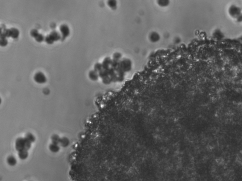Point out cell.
I'll return each mask as SVG.
<instances>
[{"label": "cell", "instance_id": "obj_1", "mask_svg": "<svg viewBox=\"0 0 242 181\" xmlns=\"http://www.w3.org/2000/svg\"><path fill=\"white\" fill-rule=\"evenodd\" d=\"M31 147V143L25 138L19 137L16 140L15 147L18 152L23 150H28Z\"/></svg>", "mask_w": 242, "mask_h": 181}, {"label": "cell", "instance_id": "obj_2", "mask_svg": "<svg viewBox=\"0 0 242 181\" xmlns=\"http://www.w3.org/2000/svg\"><path fill=\"white\" fill-rule=\"evenodd\" d=\"M60 31L62 35V40L63 41L68 37L70 34L69 27L66 24H62L60 26Z\"/></svg>", "mask_w": 242, "mask_h": 181}, {"label": "cell", "instance_id": "obj_3", "mask_svg": "<svg viewBox=\"0 0 242 181\" xmlns=\"http://www.w3.org/2000/svg\"><path fill=\"white\" fill-rule=\"evenodd\" d=\"M34 79L36 83L39 84H43L46 83L47 79L44 73L41 72H38L35 73L34 76Z\"/></svg>", "mask_w": 242, "mask_h": 181}, {"label": "cell", "instance_id": "obj_4", "mask_svg": "<svg viewBox=\"0 0 242 181\" xmlns=\"http://www.w3.org/2000/svg\"><path fill=\"white\" fill-rule=\"evenodd\" d=\"M9 37H11L13 39L18 38L19 35V31L18 29L15 28H12L9 29Z\"/></svg>", "mask_w": 242, "mask_h": 181}, {"label": "cell", "instance_id": "obj_5", "mask_svg": "<svg viewBox=\"0 0 242 181\" xmlns=\"http://www.w3.org/2000/svg\"><path fill=\"white\" fill-rule=\"evenodd\" d=\"M51 38L54 40V42L58 41L62 39V36L59 32L56 30H54L51 32L49 34Z\"/></svg>", "mask_w": 242, "mask_h": 181}, {"label": "cell", "instance_id": "obj_6", "mask_svg": "<svg viewBox=\"0 0 242 181\" xmlns=\"http://www.w3.org/2000/svg\"><path fill=\"white\" fill-rule=\"evenodd\" d=\"M7 162L9 165L11 166H14L17 164V160L14 156H10L7 158Z\"/></svg>", "mask_w": 242, "mask_h": 181}, {"label": "cell", "instance_id": "obj_7", "mask_svg": "<svg viewBox=\"0 0 242 181\" xmlns=\"http://www.w3.org/2000/svg\"><path fill=\"white\" fill-rule=\"evenodd\" d=\"M49 149L52 152L56 153L58 152L60 150V146L58 144L52 143L49 146Z\"/></svg>", "mask_w": 242, "mask_h": 181}, {"label": "cell", "instance_id": "obj_8", "mask_svg": "<svg viewBox=\"0 0 242 181\" xmlns=\"http://www.w3.org/2000/svg\"><path fill=\"white\" fill-rule=\"evenodd\" d=\"M59 144L61 146L64 147H66L69 145V140L66 137H63L61 139Z\"/></svg>", "mask_w": 242, "mask_h": 181}, {"label": "cell", "instance_id": "obj_9", "mask_svg": "<svg viewBox=\"0 0 242 181\" xmlns=\"http://www.w3.org/2000/svg\"><path fill=\"white\" fill-rule=\"evenodd\" d=\"M19 157L21 160H25L28 157V153L27 150H23L19 152Z\"/></svg>", "mask_w": 242, "mask_h": 181}, {"label": "cell", "instance_id": "obj_10", "mask_svg": "<svg viewBox=\"0 0 242 181\" xmlns=\"http://www.w3.org/2000/svg\"><path fill=\"white\" fill-rule=\"evenodd\" d=\"M88 76H89V78L92 80H93V81L97 80L98 79V76L97 72L95 71V70L90 71L88 73Z\"/></svg>", "mask_w": 242, "mask_h": 181}, {"label": "cell", "instance_id": "obj_11", "mask_svg": "<svg viewBox=\"0 0 242 181\" xmlns=\"http://www.w3.org/2000/svg\"><path fill=\"white\" fill-rule=\"evenodd\" d=\"M25 138L27 140H28V141L30 142L31 143L34 142L35 141V140H36V138H35L34 135H33L32 134L30 133H28L26 135Z\"/></svg>", "mask_w": 242, "mask_h": 181}, {"label": "cell", "instance_id": "obj_12", "mask_svg": "<svg viewBox=\"0 0 242 181\" xmlns=\"http://www.w3.org/2000/svg\"><path fill=\"white\" fill-rule=\"evenodd\" d=\"M61 139V138H60L58 135H56V134L53 135L52 136V137H51L52 143H54V144H59L60 143Z\"/></svg>", "mask_w": 242, "mask_h": 181}, {"label": "cell", "instance_id": "obj_13", "mask_svg": "<svg viewBox=\"0 0 242 181\" xmlns=\"http://www.w3.org/2000/svg\"><path fill=\"white\" fill-rule=\"evenodd\" d=\"M44 38H45V37H44V36L43 34H42L39 33L37 36V37L36 38H35V40L38 42L40 43V42H43L44 40Z\"/></svg>", "mask_w": 242, "mask_h": 181}, {"label": "cell", "instance_id": "obj_14", "mask_svg": "<svg viewBox=\"0 0 242 181\" xmlns=\"http://www.w3.org/2000/svg\"><path fill=\"white\" fill-rule=\"evenodd\" d=\"M8 41L6 39V38L3 37H1V41H0V44L1 46L2 47H5L7 46L8 44Z\"/></svg>", "mask_w": 242, "mask_h": 181}, {"label": "cell", "instance_id": "obj_15", "mask_svg": "<svg viewBox=\"0 0 242 181\" xmlns=\"http://www.w3.org/2000/svg\"><path fill=\"white\" fill-rule=\"evenodd\" d=\"M44 41L47 43L48 44H52L54 43V40L51 38L49 35H48L45 37Z\"/></svg>", "mask_w": 242, "mask_h": 181}, {"label": "cell", "instance_id": "obj_16", "mask_svg": "<svg viewBox=\"0 0 242 181\" xmlns=\"http://www.w3.org/2000/svg\"><path fill=\"white\" fill-rule=\"evenodd\" d=\"M39 34V33L38 31V30L36 29H32L31 31H30V35L31 36V37H32L33 38H36Z\"/></svg>", "mask_w": 242, "mask_h": 181}, {"label": "cell", "instance_id": "obj_17", "mask_svg": "<svg viewBox=\"0 0 242 181\" xmlns=\"http://www.w3.org/2000/svg\"><path fill=\"white\" fill-rule=\"evenodd\" d=\"M101 66L100 64H96L95 65L94 67V69L95 71L98 72L101 70Z\"/></svg>", "mask_w": 242, "mask_h": 181}]
</instances>
